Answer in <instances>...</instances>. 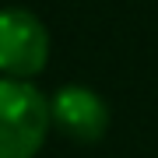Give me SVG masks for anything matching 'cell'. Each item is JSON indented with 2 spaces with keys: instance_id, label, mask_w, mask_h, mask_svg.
Instances as JSON below:
<instances>
[{
  "instance_id": "cell-1",
  "label": "cell",
  "mask_w": 158,
  "mask_h": 158,
  "mask_svg": "<svg viewBox=\"0 0 158 158\" xmlns=\"http://www.w3.org/2000/svg\"><path fill=\"white\" fill-rule=\"evenodd\" d=\"M53 106L25 77H0V158H35L46 141Z\"/></svg>"
},
{
  "instance_id": "cell-2",
  "label": "cell",
  "mask_w": 158,
  "mask_h": 158,
  "mask_svg": "<svg viewBox=\"0 0 158 158\" xmlns=\"http://www.w3.org/2000/svg\"><path fill=\"white\" fill-rule=\"evenodd\" d=\"M49 60V32L25 7L0 11V74L7 77H35Z\"/></svg>"
},
{
  "instance_id": "cell-3",
  "label": "cell",
  "mask_w": 158,
  "mask_h": 158,
  "mask_svg": "<svg viewBox=\"0 0 158 158\" xmlns=\"http://www.w3.org/2000/svg\"><path fill=\"white\" fill-rule=\"evenodd\" d=\"M49 106L60 130H67L74 141H98L109 127V109L91 88H81V85L60 88Z\"/></svg>"
}]
</instances>
